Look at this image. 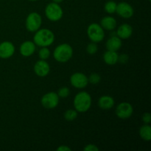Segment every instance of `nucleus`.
Masks as SVG:
<instances>
[{
  "label": "nucleus",
  "instance_id": "f257e3e1",
  "mask_svg": "<svg viewBox=\"0 0 151 151\" xmlns=\"http://www.w3.org/2000/svg\"><path fill=\"white\" fill-rule=\"evenodd\" d=\"M55 41V35L52 30L47 28H40L35 32L33 36V42L38 47H48Z\"/></svg>",
  "mask_w": 151,
  "mask_h": 151
},
{
  "label": "nucleus",
  "instance_id": "f03ea898",
  "mask_svg": "<svg viewBox=\"0 0 151 151\" xmlns=\"http://www.w3.org/2000/svg\"><path fill=\"white\" fill-rule=\"evenodd\" d=\"M92 99L91 95L86 91H81L75 95L73 100L74 108L80 113L88 111L91 106Z\"/></svg>",
  "mask_w": 151,
  "mask_h": 151
},
{
  "label": "nucleus",
  "instance_id": "7ed1b4c3",
  "mask_svg": "<svg viewBox=\"0 0 151 151\" xmlns=\"http://www.w3.org/2000/svg\"><path fill=\"white\" fill-rule=\"evenodd\" d=\"M73 56V49L69 44H59L53 51V58L59 63H66Z\"/></svg>",
  "mask_w": 151,
  "mask_h": 151
},
{
  "label": "nucleus",
  "instance_id": "20e7f679",
  "mask_svg": "<svg viewBox=\"0 0 151 151\" xmlns=\"http://www.w3.org/2000/svg\"><path fill=\"white\" fill-rule=\"evenodd\" d=\"M46 17L50 22H58L63 18V11L62 7H60V4L55 2H50L46 6L45 10Z\"/></svg>",
  "mask_w": 151,
  "mask_h": 151
},
{
  "label": "nucleus",
  "instance_id": "39448f33",
  "mask_svg": "<svg viewBox=\"0 0 151 151\" xmlns=\"http://www.w3.org/2000/svg\"><path fill=\"white\" fill-rule=\"evenodd\" d=\"M86 32L90 41L97 44L103 41L105 38L104 29L97 23H92L88 25Z\"/></svg>",
  "mask_w": 151,
  "mask_h": 151
},
{
  "label": "nucleus",
  "instance_id": "423d86ee",
  "mask_svg": "<svg viewBox=\"0 0 151 151\" xmlns=\"http://www.w3.org/2000/svg\"><path fill=\"white\" fill-rule=\"evenodd\" d=\"M42 24V18L39 13L32 12L28 14L25 21V27L27 31L35 32L41 28Z\"/></svg>",
  "mask_w": 151,
  "mask_h": 151
},
{
  "label": "nucleus",
  "instance_id": "0eeeda50",
  "mask_svg": "<svg viewBox=\"0 0 151 151\" xmlns=\"http://www.w3.org/2000/svg\"><path fill=\"white\" fill-rule=\"evenodd\" d=\"M60 97L55 91L46 93L41 99V103L44 108L47 109H55L59 104Z\"/></svg>",
  "mask_w": 151,
  "mask_h": 151
},
{
  "label": "nucleus",
  "instance_id": "6e6552de",
  "mask_svg": "<svg viewBox=\"0 0 151 151\" xmlns=\"http://www.w3.org/2000/svg\"><path fill=\"white\" fill-rule=\"evenodd\" d=\"M115 113L119 119H126L132 116L134 113V108L130 103L122 102L116 106Z\"/></svg>",
  "mask_w": 151,
  "mask_h": 151
},
{
  "label": "nucleus",
  "instance_id": "1a4fd4ad",
  "mask_svg": "<svg viewBox=\"0 0 151 151\" xmlns=\"http://www.w3.org/2000/svg\"><path fill=\"white\" fill-rule=\"evenodd\" d=\"M70 83L75 88L82 89L88 86V77L82 72H75L70 77Z\"/></svg>",
  "mask_w": 151,
  "mask_h": 151
},
{
  "label": "nucleus",
  "instance_id": "9d476101",
  "mask_svg": "<svg viewBox=\"0 0 151 151\" xmlns=\"http://www.w3.org/2000/svg\"><path fill=\"white\" fill-rule=\"evenodd\" d=\"M116 13L123 19H130L134 16V10L129 3L122 1L116 4Z\"/></svg>",
  "mask_w": 151,
  "mask_h": 151
},
{
  "label": "nucleus",
  "instance_id": "9b49d317",
  "mask_svg": "<svg viewBox=\"0 0 151 151\" xmlns=\"http://www.w3.org/2000/svg\"><path fill=\"white\" fill-rule=\"evenodd\" d=\"M16 49L14 44L8 41L0 43V58L8 59L14 55Z\"/></svg>",
  "mask_w": 151,
  "mask_h": 151
},
{
  "label": "nucleus",
  "instance_id": "f8f14e48",
  "mask_svg": "<svg viewBox=\"0 0 151 151\" xmlns=\"http://www.w3.org/2000/svg\"><path fill=\"white\" fill-rule=\"evenodd\" d=\"M33 71L38 77L44 78L47 76L50 72V66L45 60L40 59L34 65Z\"/></svg>",
  "mask_w": 151,
  "mask_h": 151
},
{
  "label": "nucleus",
  "instance_id": "ddd939ff",
  "mask_svg": "<svg viewBox=\"0 0 151 151\" xmlns=\"http://www.w3.org/2000/svg\"><path fill=\"white\" fill-rule=\"evenodd\" d=\"M36 45L32 41H24L19 47V52L24 57H29L35 53Z\"/></svg>",
  "mask_w": 151,
  "mask_h": 151
},
{
  "label": "nucleus",
  "instance_id": "4468645a",
  "mask_svg": "<svg viewBox=\"0 0 151 151\" xmlns=\"http://www.w3.org/2000/svg\"><path fill=\"white\" fill-rule=\"evenodd\" d=\"M122 39L117 35H111L106 43V47L109 51L116 52L122 47Z\"/></svg>",
  "mask_w": 151,
  "mask_h": 151
},
{
  "label": "nucleus",
  "instance_id": "2eb2a0df",
  "mask_svg": "<svg viewBox=\"0 0 151 151\" xmlns=\"http://www.w3.org/2000/svg\"><path fill=\"white\" fill-rule=\"evenodd\" d=\"M116 34L120 39H128L132 35L133 27L129 24H122L117 28Z\"/></svg>",
  "mask_w": 151,
  "mask_h": 151
},
{
  "label": "nucleus",
  "instance_id": "dca6fc26",
  "mask_svg": "<svg viewBox=\"0 0 151 151\" xmlns=\"http://www.w3.org/2000/svg\"><path fill=\"white\" fill-rule=\"evenodd\" d=\"M115 101L112 97L109 95H103L99 98L98 105L99 108L103 110H110L114 106Z\"/></svg>",
  "mask_w": 151,
  "mask_h": 151
},
{
  "label": "nucleus",
  "instance_id": "f3484780",
  "mask_svg": "<svg viewBox=\"0 0 151 151\" xmlns=\"http://www.w3.org/2000/svg\"><path fill=\"white\" fill-rule=\"evenodd\" d=\"M116 25H117L116 20L113 16H105L100 21V26L104 30L113 31L114 29H116Z\"/></svg>",
  "mask_w": 151,
  "mask_h": 151
},
{
  "label": "nucleus",
  "instance_id": "a211bd4d",
  "mask_svg": "<svg viewBox=\"0 0 151 151\" xmlns=\"http://www.w3.org/2000/svg\"><path fill=\"white\" fill-rule=\"evenodd\" d=\"M118 58H119V55L116 52L109 51V50H107L103 56L104 62L109 66H114L117 63Z\"/></svg>",
  "mask_w": 151,
  "mask_h": 151
},
{
  "label": "nucleus",
  "instance_id": "6ab92c4d",
  "mask_svg": "<svg viewBox=\"0 0 151 151\" xmlns=\"http://www.w3.org/2000/svg\"><path fill=\"white\" fill-rule=\"evenodd\" d=\"M139 136L144 141L150 142L151 140V127L150 124H144L139 128Z\"/></svg>",
  "mask_w": 151,
  "mask_h": 151
},
{
  "label": "nucleus",
  "instance_id": "aec40b11",
  "mask_svg": "<svg viewBox=\"0 0 151 151\" xmlns=\"http://www.w3.org/2000/svg\"><path fill=\"white\" fill-rule=\"evenodd\" d=\"M64 119L68 122H72L78 117V111L75 109H69L63 114Z\"/></svg>",
  "mask_w": 151,
  "mask_h": 151
},
{
  "label": "nucleus",
  "instance_id": "412c9836",
  "mask_svg": "<svg viewBox=\"0 0 151 151\" xmlns=\"http://www.w3.org/2000/svg\"><path fill=\"white\" fill-rule=\"evenodd\" d=\"M116 4L117 3L115 2L114 1H108L104 5V10L109 14H113L116 13Z\"/></svg>",
  "mask_w": 151,
  "mask_h": 151
},
{
  "label": "nucleus",
  "instance_id": "4be33fe9",
  "mask_svg": "<svg viewBox=\"0 0 151 151\" xmlns=\"http://www.w3.org/2000/svg\"><path fill=\"white\" fill-rule=\"evenodd\" d=\"M50 50L48 47H41L39 52H38V56L41 60H47L50 57Z\"/></svg>",
  "mask_w": 151,
  "mask_h": 151
},
{
  "label": "nucleus",
  "instance_id": "5701e85b",
  "mask_svg": "<svg viewBox=\"0 0 151 151\" xmlns=\"http://www.w3.org/2000/svg\"><path fill=\"white\" fill-rule=\"evenodd\" d=\"M88 83H91V84H94V85H95V84H97L99 83L100 82V81H101V77H100V75H99L98 73H91V75H90V76L88 78Z\"/></svg>",
  "mask_w": 151,
  "mask_h": 151
},
{
  "label": "nucleus",
  "instance_id": "b1692460",
  "mask_svg": "<svg viewBox=\"0 0 151 151\" xmlns=\"http://www.w3.org/2000/svg\"><path fill=\"white\" fill-rule=\"evenodd\" d=\"M97 50H98V46H97V43H94L91 41V43L87 45L86 47V52L89 55H94L97 53Z\"/></svg>",
  "mask_w": 151,
  "mask_h": 151
},
{
  "label": "nucleus",
  "instance_id": "393cba45",
  "mask_svg": "<svg viewBox=\"0 0 151 151\" xmlns=\"http://www.w3.org/2000/svg\"><path fill=\"white\" fill-rule=\"evenodd\" d=\"M57 94L58 95V97H60V98H66L70 94V90H69V88L68 87H61L58 90Z\"/></svg>",
  "mask_w": 151,
  "mask_h": 151
},
{
  "label": "nucleus",
  "instance_id": "a878e982",
  "mask_svg": "<svg viewBox=\"0 0 151 151\" xmlns=\"http://www.w3.org/2000/svg\"><path fill=\"white\" fill-rule=\"evenodd\" d=\"M128 59H129V56L128 55L122 54L120 55H119L118 62H119L120 63H122V64H125V63H126L128 61Z\"/></svg>",
  "mask_w": 151,
  "mask_h": 151
},
{
  "label": "nucleus",
  "instance_id": "bb28decb",
  "mask_svg": "<svg viewBox=\"0 0 151 151\" xmlns=\"http://www.w3.org/2000/svg\"><path fill=\"white\" fill-rule=\"evenodd\" d=\"M84 151H99L100 149H99L98 147L95 145L93 144H89L87 145L85 147L83 148Z\"/></svg>",
  "mask_w": 151,
  "mask_h": 151
},
{
  "label": "nucleus",
  "instance_id": "cd10ccee",
  "mask_svg": "<svg viewBox=\"0 0 151 151\" xmlns=\"http://www.w3.org/2000/svg\"><path fill=\"white\" fill-rule=\"evenodd\" d=\"M142 121L145 124H150L151 122V115L150 113H145L142 115Z\"/></svg>",
  "mask_w": 151,
  "mask_h": 151
},
{
  "label": "nucleus",
  "instance_id": "c85d7f7f",
  "mask_svg": "<svg viewBox=\"0 0 151 151\" xmlns=\"http://www.w3.org/2000/svg\"><path fill=\"white\" fill-rule=\"evenodd\" d=\"M56 150L58 151H71L72 150V149L66 145H60L59 146Z\"/></svg>",
  "mask_w": 151,
  "mask_h": 151
},
{
  "label": "nucleus",
  "instance_id": "c756f323",
  "mask_svg": "<svg viewBox=\"0 0 151 151\" xmlns=\"http://www.w3.org/2000/svg\"><path fill=\"white\" fill-rule=\"evenodd\" d=\"M63 1V0H52L53 2L58 3V4H60V3H61Z\"/></svg>",
  "mask_w": 151,
  "mask_h": 151
},
{
  "label": "nucleus",
  "instance_id": "7c9ffc66",
  "mask_svg": "<svg viewBox=\"0 0 151 151\" xmlns=\"http://www.w3.org/2000/svg\"><path fill=\"white\" fill-rule=\"evenodd\" d=\"M29 1H38V0H29Z\"/></svg>",
  "mask_w": 151,
  "mask_h": 151
},
{
  "label": "nucleus",
  "instance_id": "2f4dec72",
  "mask_svg": "<svg viewBox=\"0 0 151 151\" xmlns=\"http://www.w3.org/2000/svg\"><path fill=\"white\" fill-rule=\"evenodd\" d=\"M149 1H150V0H149Z\"/></svg>",
  "mask_w": 151,
  "mask_h": 151
}]
</instances>
